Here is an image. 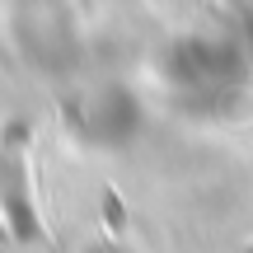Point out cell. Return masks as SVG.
Returning <instances> with one entry per match:
<instances>
[{"label": "cell", "mask_w": 253, "mask_h": 253, "mask_svg": "<svg viewBox=\"0 0 253 253\" xmlns=\"http://www.w3.org/2000/svg\"><path fill=\"white\" fill-rule=\"evenodd\" d=\"M19 145H24V126H9L5 131V150H0V188L9 202V220L19 225V235L33 239V220H28V202L19 192Z\"/></svg>", "instance_id": "6da1fadb"}]
</instances>
